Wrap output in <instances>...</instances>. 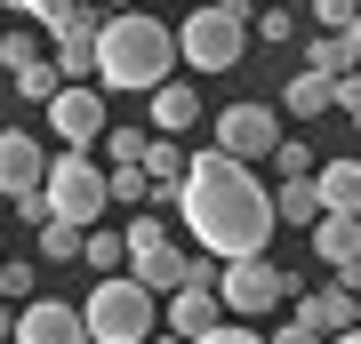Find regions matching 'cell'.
I'll return each mask as SVG.
<instances>
[{
	"label": "cell",
	"mask_w": 361,
	"mask_h": 344,
	"mask_svg": "<svg viewBox=\"0 0 361 344\" xmlns=\"http://www.w3.org/2000/svg\"><path fill=\"white\" fill-rule=\"evenodd\" d=\"M177 217L193 232L201 256H217V265H241V256H265L273 224H281V208H273V192L257 184V168L233 160V153H193V177L177 184Z\"/></svg>",
	"instance_id": "obj_1"
},
{
	"label": "cell",
	"mask_w": 361,
	"mask_h": 344,
	"mask_svg": "<svg viewBox=\"0 0 361 344\" xmlns=\"http://www.w3.org/2000/svg\"><path fill=\"white\" fill-rule=\"evenodd\" d=\"M177 32L161 25V16H145V8H121V16H104V40H97V89H113V96H153L169 89V64H177Z\"/></svg>",
	"instance_id": "obj_2"
},
{
	"label": "cell",
	"mask_w": 361,
	"mask_h": 344,
	"mask_svg": "<svg viewBox=\"0 0 361 344\" xmlns=\"http://www.w3.org/2000/svg\"><path fill=\"white\" fill-rule=\"evenodd\" d=\"M80 320H89L97 344H153L161 329V296L137 281V272H113V281L89 288V305H80Z\"/></svg>",
	"instance_id": "obj_3"
},
{
	"label": "cell",
	"mask_w": 361,
	"mask_h": 344,
	"mask_svg": "<svg viewBox=\"0 0 361 344\" xmlns=\"http://www.w3.org/2000/svg\"><path fill=\"white\" fill-rule=\"evenodd\" d=\"M177 49H185L193 72H233L241 49H249V16H233L225 0H201V8L177 25Z\"/></svg>",
	"instance_id": "obj_4"
},
{
	"label": "cell",
	"mask_w": 361,
	"mask_h": 344,
	"mask_svg": "<svg viewBox=\"0 0 361 344\" xmlns=\"http://www.w3.org/2000/svg\"><path fill=\"white\" fill-rule=\"evenodd\" d=\"M104 200H113V168H97V153H65V160L49 168V208H56L65 224L97 232Z\"/></svg>",
	"instance_id": "obj_5"
},
{
	"label": "cell",
	"mask_w": 361,
	"mask_h": 344,
	"mask_svg": "<svg viewBox=\"0 0 361 344\" xmlns=\"http://www.w3.org/2000/svg\"><path fill=\"white\" fill-rule=\"evenodd\" d=\"M217 296H225V312L257 320V312H281V305H297V281H289L281 265H273V256H241V265H225Z\"/></svg>",
	"instance_id": "obj_6"
},
{
	"label": "cell",
	"mask_w": 361,
	"mask_h": 344,
	"mask_svg": "<svg viewBox=\"0 0 361 344\" xmlns=\"http://www.w3.org/2000/svg\"><path fill=\"white\" fill-rule=\"evenodd\" d=\"M209 144L233 160H273L281 153V113L273 104H225L217 120H209Z\"/></svg>",
	"instance_id": "obj_7"
},
{
	"label": "cell",
	"mask_w": 361,
	"mask_h": 344,
	"mask_svg": "<svg viewBox=\"0 0 361 344\" xmlns=\"http://www.w3.org/2000/svg\"><path fill=\"white\" fill-rule=\"evenodd\" d=\"M49 136H65V153H89V144L113 136V120H104V89H97V80H73V89L49 104Z\"/></svg>",
	"instance_id": "obj_8"
},
{
	"label": "cell",
	"mask_w": 361,
	"mask_h": 344,
	"mask_svg": "<svg viewBox=\"0 0 361 344\" xmlns=\"http://www.w3.org/2000/svg\"><path fill=\"white\" fill-rule=\"evenodd\" d=\"M8 344H89V320L65 296H32V305H16V336Z\"/></svg>",
	"instance_id": "obj_9"
},
{
	"label": "cell",
	"mask_w": 361,
	"mask_h": 344,
	"mask_svg": "<svg viewBox=\"0 0 361 344\" xmlns=\"http://www.w3.org/2000/svg\"><path fill=\"white\" fill-rule=\"evenodd\" d=\"M49 153H40V136L32 128H0V192H8V200H25V192H40L49 184Z\"/></svg>",
	"instance_id": "obj_10"
},
{
	"label": "cell",
	"mask_w": 361,
	"mask_h": 344,
	"mask_svg": "<svg viewBox=\"0 0 361 344\" xmlns=\"http://www.w3.org/2000/svg\"><path fill=\"white\" fill-rule=\"evenodd\" d=\"M161 329H169V336H185V344L217 336V329H225V296H217V288H177V296L161 305Z\"/></svg>",
	"instance_id": "obj_11"
},
{
	"label": "cell",
	"mask_w": 361,
	"mask_h": 344,
	"mask_svg": "<svg viewBox=\"0 0 361 344\" xmlns=\"http://www.w3.org/2000/svg\"><path fill=\"white\" fill-rule=\"evenodd\" d=\"M289 312H297V320H313L322 336H353V329H361V296H353V288H337V281H329V288H313V296H297Z\"/></svg>",
	"instance_id": "obj_12"
},
{
	"label": "cell",
	"mask_w": 361,
	"mask_h": 344,
	"mask_svg": "<svg viewBox=\"0 0 361 344\" xmlns=\"http://www.w3.org/2000/svg\"><path fill=\"white\" fill-rule=\"evenodd\" d=\"M145 104H153V120H145L153 136H185V128H201V96H193V80H169V89H153Z\"/></svg>",
	"instance_id": "obj_13"
},
{
	"label": "cell",
	"mask_w": 361,
	"mask_h": 344,
	"mask_svg": "<svg viewBox=\"0 0 361 344\" xmlns=\"http://www.w3.org/2000/svg\"><path fill=\"white\" fill-rule=\"evenodd\" d=\"M273 208H281V224H289V232H313V224L329 217V200H322V184H313V177L273 184Z\"/></svg>",
	"instance_id": "obj_14"
},
{
	"label": "cell",
	"mask_w": 361,
	"mask_h": 344,
	"mask_svg": "<svg viewBox=\"0 0 361 344\" xmlns=\"http://www.w3.org/2000/svg\"><path fill=\"white\" fill-rule=\"evenodd\" d=\"M145 177L161 184V200H177V184L193 177V153H185L177 136H153V144H145Z\"/></svg>",
	"instance_id": "obj_15"
},
{
	"label": "cell",
	"mask_w": 361,
	"mask_h": 344,
	"mask_svg": "<svg viewBox=\"0 0 361 344\" xmlns=\"http://www.w3.org/2000/svg\"><path fill=\"white\" fill-rule=\"evenodd\" d=\"M289 113H297V120L337 113V80H329V72H313V64H297V72H289Z\"/></svg>",
	"instance_id": "obj_16"
},
{
	"label": "cell",
	"mask_w": 361,
	"mask_h": 344,
	"mask_svg": "<svg viewBox=\"0 0 361 344\" xmlns=\"http://www.w3.org/2000/svg\"><path fill=\"white\" fill-rule=\"evenodd\" d=\"M49 32H56V49H80V40H104V8H97V0H65V8L49 16Z\"/></svg>",
	"instance_id": "obj_17"
},
{
	"label": "cell",
	"mask_w": 361,
	"mask_h": 344,
	"mask_svg": "<svg viewBox=\"0 0 361 344\" xmlns=\"http://www.w3.org/2000/svg\"><path fill=\"white\" fill-rule=\"evenodd\" d=\"M322 200H329V217H361V160H329L322 177Z\"/></svg>",
	"instance_id": "obj_18"
},
{
	"label": "cell",
	"mask_w": 361,
	"mask_h": 344,
	"mask_svg": "<svg viewBox=\"0 0 361 344\" xmlns=\"http://www.w3.org/2000/svg\"><path fill=\"white\" fill-rule=\"evenodd\" d=\"M80 256H89V232L80 224H65V217L40 224V265H80Z\"/></svg>",
	"instance_id": "obj_19"
},
{
	"label": "cell",
	"mask_w": 361,
	"mask_h": 344,
	"mask_svg": "<svg viewBox=\"0 0 361 344\" xmlns=\"http://www.w3.org/2000/svg\"><path fill=\"white\" fill-rule=\"evenodd\" d=\"M305 64H313V72H329V80H345L353 64H361V49H353L345 32H322V40H313V49H305Z\"/></svg>",
	"instance_id": "obj_20"
},
{
	"label": "cell",
	"mask_w": 361,
	"mask_h": 344,
	"mask_svg": "<svg viewBox=\"0 0 361 344\" xmlns=\"http://www.w3.org/2000/svg\"><path fill=\"white\" fill-rule=\"evenodd\" d=\"M80 265H89L97 281H113V272L129 265V232H104V224H97V232H89V256H80Z\"/></svg>",
	"instance_id": "obj_21"
},
{
	"label": "cell",
	"mask_w": 361,
	"mask_h": 344,
	"mask_svg": "<svg viewBox=\"0 0 361 344\" xmlns=\"http://www.w3.org/2000/svg\"><path fill=\"white\" fill-rule=\"evenodd\" d=\"M145 144H153V128H113L104 153H113V168H145Z\"/></svg>",
	"instance_id": "obj_22"
},
{
	"label": "cell",
	"mask_w": 361,
	"mask_h": 344,
	"mask_svg": "<svg viewBox=\"0 0 361 344\" xmlns=\"http://www.w3.org/2000/svg\"><path fill=\"white\" fill-rule=\"evenodd\" d=\"M113 200L121 208H145V200H161V184L145 177V168H113Z\"/></svg>",
	"instance_id": "obj_23"
},
{
	"label": "cell",
	"mask_w": 361,
	"mask_h": 344,
	"mask_svg": "<svg viewBox=\"0 0 361 344\" xmlns=\"http://www.w3.org/2000/svg\"><path fill=\"white\" fill-rule=\"evenodd\" d=\"M273 177H322V168H313V153H305V136H281V153H273Z\"/></svg>",
	"instance_id": "obj_24"
},
{
	"label": "cell",
	"mask_w": 361,
	"mask_h": 344,
	"mask_svg": "<svg viewBox=\"0 0 361 344\" xmlns=\"http://www.w3.org/2000/svg\"><path fill=\"white\" fill-rule=\"evenodd\" d=\"M313 16H322V32H353L361 25V0H313Z\"/></svg>",
	"instance_id": "obj_25"
},
{
	"label": "cell",
	"mask_w": 361,
	"mask_h": 344,
	"mask_svg": "<svg viewBox=\"0 0 361 344\" xmlns=\"http://www.w3.org/2000/svg\"><path fill=\"white\" fill-rule=\"evenodd\" d=\"M56 64H65V80H97V40H80V49H56Z\"/></svg>",
	"instance_id": "obj_26"
},
{
	"label": "cell",
	"mask_w": 361,
	"mask_h": 344,
	"mask_svg": "<svg viewBox=\"0 0 361 344\" xmlns=\"http://www.w3.org/2000/svg\"><path fill=\"white\" fill-rule=\"evenodd\" d=\"M289 32H297V16H289V8H257V40H273V49H289Z\"/></svg>",
	"instance_id": "obj_27"
},
{
	"label": "cell",
	"mask_w": 361,
	"mask_h": 344,
	"mask_svg": "<svg viewBox=\"0 0 361 344\" xmlns=\"http://www.w3.org/2000/svg\"><path fill=\"white\" fill-rule=\"evenodd\" d=\"M0 296H25V305H32V265H25V256L0 265Z\"/></svg>",
	"instance_id": "obj_28"
},
{
	"label": "cell",
	"mask_w": 361,
	"mask_h": 344,
	"mask_svg": "<svg viewBox=\"0 0 361 344\" xmlns=\"http://www.w3.org/2000/svg\"><path fill=\"white\" fill-rule=\"evenodd\" d=\"M273 344H329V336H322V329H313V320H297V312H289V320H281V329H273Z\"/></svg>",
	"instance_id": "obj_29"
},
{
	"label": "cell",
	"mask_w": 361,
	"mask_h": 344,
	"mask_svg": "<svg viewBox=\"0 0 361 344\" xmlns=\"http://www.w3.org/2000/svg\"><path fill=\"white\" fill-rule=\"evenodd\" d=\"M337 113L361 128V72H345V80H337Z\"/></svg>",
	"instance_id": "obj_30"
},
{
	"label": "cell",
	"mask_w": 361,
	"mask_h": 344,
	"mask_svg": "<svg viewBox=\"0 0 361 344\" xmlns=\"http://www.w3.org/2000/svg\"><path fill=\"white\" fill-rule=\"evenodd\" d=\"M201 344H273V336H257V329H233V320H225V329H217V336H201Z\"/></svg>",
	"instance_id": "obj_31"
},
{
	"label": "cell",
	"mask_w": 361,
	"mask_h": 344,
	"mask_svg": "<svg viewBox=\"0 0 361 344\" xmlns=\"http://www.w3.org/2000/svg\"><path fill=\"white\" fill-rule=\"evenodd\" d=\"M8 8H25V16H40V25H49V16L65 8V0H8Z\"/></svg>",
	"instance_id": "obj_32"
},
{
	"label": "cell",
	"mask_w": 361,
	"mask_h": 344,
	"mask_svg": "<svg viewBox=\"0 0 361 344\" xmlns=\"http://www.w3.org/2000/svg\"><path fill=\"white\" fill-rule=\"evenodd\" d=\"M225 8H233V16H249V25H257V0H225Z\"/></svg>",
	"instance_id": "obj_33"
},
{
	"label": "cell",
	"mask_w": 361,
	"mask_h": 344,
	"mask_svg": "<svg viewBox=\"0 0 361 344\" xmlns=\"http://www.w3.org/2000/svg\"><path fill=\"white\" fill-rule=\"evenodd\" d=\"M97 8H113V16H121V8H129V0H97Z\"/></svg>",
	"instance_id": "obj_34"
},
{
	"label": "cell",
	"mask_w": 361,
	"mask_h": 344,
	"mask_svg": "<svg viewBox=\"0 0 361 344\" xmlns=\"http://www.w3.org/2000/svg\"><path fill=\"white\" fill-rule=\"evenodd\" d=\"M329 344H361V329H353V336H329Z\"/></svg>",
	"instance_id": "obj_35"
},
{
	"label": "cell",
	"mask_w": 361,
	"mask_h": 344,
	"mask_svg": "<svg viewBox=\"0 0 361 344\" xmlns=\"http://www.w3.org/2000/svg\"><path fill=\"white\" fill-rule=\"evenodd\" d=\"M153 344H185V336H153Z\"/></svg>",
	"instance_id": "obj_36"
},
{
	"label": "cell",
	"mask_w": 361,
	"mask_h": 344,
	"mask_svg": "<svg viewBox=\"0 0 361 344\" xmlns=\"http://www.w3.org/2000/svg\"><path fill=\"white\" fill-rule=\"evenodd\" d=\"M0 265H8V256H0ZM0 305H8V296H0Z\"/></svg>",
	"instance_id": "obj_37"
}]
</instances>
